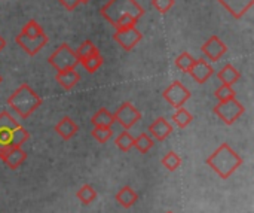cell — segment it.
I'll use <instances>...</instances> for the list:
<instances>
[{
	"label": "cell",
	"mask_w": 254,
	"mask_h": 213,
	"mask_svg": "<svg viewBox=\"0 0 254 213\" xmlns=\"http://www.w3.org/2000/svg\"><path fill=\"white\" fill-rule=\"evenodd\" d=\"M101 16L116 30L134 27L143 16L144 9L135 0H109L101 9Z\"/></svg>",
	"instance_id": "6da1fadb"
},
{
	"label": "cell",
	"mask_w": 254,
	"mask_h": 213,
	"mask_svg": "<svg viewBox=\"0 0 254 213\" xmlns=\"http://www.w3.org/2000/svg\"><path fill=\"white\" fill-rule=\"evenodd\" d=\"M205 163L213 169L216 175H219V178L229 179L243 166V158L228 143H222L205 160Z\"/></svg>",
	"instance_id": "7a4b0ae2"
},
{
	"label": "cell",
	"mask_w": 254,
	"mask_h": 213,
	"mask_svg": "<svg viewBox=\"0 0 254 213\" xmlns=\"http://www.w3.org/2000/svg\"><path fill=\"white\" fill-rule=\"evenodd\" d=\"M42 103V97L37 96L28 84H21L7 99V105L22 119H27L31 113H34Z\"/></svg>",
	"instance_id": "3957f363"
},
{
	"label": "cell",
	"mask_w": 254,
	"mask_h": 213,
	"mask_svg": "<svg viewBox=\"0 0 254 213\" xmlns=\"http://www.w3.org/2000/svg\"><path fill=\"white\" fill-rule=\"evenodd\" d=\"M48 63L57 70H65V69H76L79 64V58L76 52L70 48L68 43H61L48 58Z\"/></svg>",
	"instance_id": "277c9868"
},
{
	"label": "cell",
	"mask_w": 254,
	"mask_h": 213,
	"mask_svg": "<svg viewBox=\"0 0 254 213\" xmlns=\"http://www.w3.org/2000/svg\"><path fill=\"white\" fill-rule=\"evenodd\" d=\"M214 115L219 116V119H222L225 124L232 125L235 124L246 112V107L243 106V103H240L235 97L226 102H219V105L214 106L213 109Z\"/></svg>",
	"instance_id": "5b68a950"
},
{
	"label": "cell",
	"mask_w": 254,
	"mask_h": 213,
	"mask_svg": "<svg viewBox=\"0 0 254 213\" xmlns=\"http://www.w3.org/2000/svg\"><path fill=\"white\" fill-rule=\"evenodd\" d=\"M19 127L18 121L7 112L1 110L0 112V158L4 155V152L12 148V140H13V133Z\"/></svg>",
	"instance_id": "8992f818"
},
{
	"label": "cell",
	"mask_w": 254,
	"mask_h": 213,
	"mask_svg": "<svg viewBox=\"0 0 254 213\" xmlns=\"http://www.w3.org/2000/svg\"><path fill=\"white\" fill-rule=\"evenodd\" d=\"M113 115H115V122H118L125 130H129L135 122L141 119V112L131 102L122 103L121 107Z\"/></svg>",
	"instance_id": "52a82bcc"
},
{
	"label": "cell",
	"mask_w": 254,
	"mask_h": 213,
	"mask_svg": "<svg viewBox=\"0 0 254 213\" xmlns=\"http://www.w3.org/2000/svg\"><path fill=\"white\" fill-rule=\"evenodd\" d=\"M164 99L168 102V105L174 109L182 107L189 99H190V91L180 82L174 81L165 91H164Z\"/></svg>",
	"instance_id": "ba28073f"
},
{
	"label": "cell",
	"mask_w": 254,
	"mask_h": 213,
	"mask_svg": "<svg viewBox=\"0 0 254 213\" xmlns=\"http://www.w3.org/2000/svg\"><path fill=\"white\" fill-rule=\"evenodd\" d=\"M113 39L121 45L122 49L125 51H131L141 39H143V34L141 31L134 25V27H128V28H119L115 31L113 34Z\"/></svg>",
	"instance_id": "9c48e42d"
},
{
	"label": "cell",
	"mask_w": 254,
	"mask_h": 213,
	"mask_svg": "<svg viewBox=\"0 0 254 213\" xmlns=\"http://www.w3.org/2000/svg\"><path fill=\"white\" fill-rule=\"evenodd\" d=\"M15 42L22 48L24 52H27L28 55H36L40 49L45 48V45L48 43V36L43 33L37 37H28V36H24V34H18L15 36Z\"/></svg>",
	"instance_id": "30bf717a"
},
{
	"label": "cell",
	"mask_w": 254,
	"mask_h": 213,
	"mask_svg": "<svg viewBox=\"0 0 254 213\" xmlns=\"http://www.w3.org/2000/svg\"><path fill=\"white\" fill-rule=\"evenodd\" d=\"M202 54L210 60V61H219L228 51V46L223 43V40L219 36H211L202 46H201Z\"/></svg>",
	"instance_id": "8fae6325"
},
{
	"label": "cell",
	"mask_w": 254,
	"mask_h": 213,
	"mask_svg": "<svg viewBox=\"0 0 254 213\" xmlns=\"http://www.w3.org/2000/svg\"><path fill=\"white\" fill-rule=\"evenodd\" d=\"M234 18L241 19L254 4V0H217Z\"/></svg>",
	"instance_id": "7c38bea8"
},
{
	"label": "cell",
	"mask_w": 254,
	"mask_h": 213,
	"mask_svg": "<svg viewBox=\"0 0 254 213\" xmlns=\"http://www.w3.org/2000/svg\"><path fill=\"white\" fill-rule=\"evenodd\" d=\"M192 79L196 82V84H205L214 73V69L211 64H208L205 60H196L195 64L190 67V70L188 72Z\"/></svg>",
	"instance_id": "4fadbf2b"
},
{
	"label": "cell",
	"mask_w": 254,
	"mask_h": 213,
	"mask_svg": "<svg viewBox=\"0 0 254 213\" xmlns=\"http://www.w3.org/2000/svg\"><path fill=\"white\" fill-rule=\"evenodd\" d=\"M55 79H57V82L60 84V87L63 90L70 91V90H73L79 84L80 75H79V72L76 69H65V70L57 72Z\"/></svg>",
	"instance_id": "5bb4252c"
},
{
	"label": "cell",
	"mask_w": 254,
	"mask_h": 213,
	"mask_svg": "<svg viewBox=\"0 0 254 213\" xmlns=\"http://www.w3.org/2000/svg\"><path fill=\"white\" fill-rule=\"evenodd\" d=\"M25 158H27V154H25V151L22 149V146H12V148H9V149L4 152V155L1 157V161H3L9 169L15 170V169H18V167L25 161Z\"/></svg>",
	"instance_id": "9a60e30c"
},
{
	"label": "cell",
	"mask_w": 254,
	"mask_h": 213,
	"mask_svg": "<svg viewBox=\"0 0 254 213\" xmlns=\"http://www.w3.org/2000/svg\"><path fill=\"white\" fill-rule=\"evenodd\" d=\"M149 131L152 134V137L158 142H164L171 133H173V125L165 119V118H158L155 119L150 127H149Z\"/></svg>",
	"instance_id": "2e32d148"
},
{
	"label": "cell",
	"mask_w": 254,
	"mask_h": 213,
	"mask_svg": "<svg viewBox=\"0 0 254 213\" xmlns=\"http://www.w3.org/2000/svg\"><path fill=\"white\" fill-rule=\"evenodd\" d=\"M55 131H57V134H58L61 139L70 140L71 137L76 136V133L79 131V127H77V124H76L70 116H64V118H61L60 122L55 125Z\"/></svg>",
	"instance_id": "e0dca14e"
},
{
	"label": "cell",
	"mask_w": 254,
	"mask_h": 213,
	"mask_svg": "<svg viewBox=\"0 0 254 213\" xmlns=\"http://www.w3.org/2000/svg\"><path fill=\"white\" fill-rule=\"evenodd\" d=\"M217 79H219L223 85L232 87L234 84H237V82L241 79V73H240L232 64H225V66L217 72Z\"/></svg>",
	"instance_id": "ac0fdd59"
},
{
	"label": "cell",
	"mask_w": 254,
	"mask_h": 213,
	"mask_svg": "<svg viewBox=\"0 0 254 213\" xmlns=\"http://www.w3.org/2000/svg\"><path fill=\"white\" fill-rule=\"evenodd\" d=\"M138 200V194L135 193L134 188L131 187H124L118 191L116 194V202L124 208V209H129L131 206L135 205V202Z\"/></svg>",
	"instance_id": "d6986e66"
},
{
	"label": "cell",
	"mask_w": 254,
	"mask_h": 213,
	"mask_svg": "<svg viewBox=\"0 0 254 213\" xmlns=\"http://www.w3.org/2000/svg\"><path fill=\"white\" fill-rule=\"evenodd\" d=\"M91 122L94 124V127H112L115 124V115L106 107H101L92 115Z\"/></svg>",
	"instance_id": "ffe728a7"
},
{
	"label": "cell",
	"mask_w": 254,
	"mask_h": 213,
	"mask_svg": "<svg viewBox=\"0 0 254 213\" xmlns=\"http://www.w3.org/2000/svg\"><path fill=\"white\" fill-rule=\"evenodd\" d=\"M79 63L82 64V67H83L88 73H95V72L103 66L104 60H103V55L100 54V51H97V52H94L92 55H89V57L80 60Z\"/></svg>",
	"instance_id": "44dd1931"
},
{
	"label": "cell",
	"mask_w": 254,
	"mask_h": 213,
	"mask_svg": "<svg viewBox=\"0 0 254 213\" xmlns=\"http://www.w3.org/2000/svg\"><path fill=\"white\" fill-rule=\"evenodd\" d=\"M153 145H155V140L147 133H141L140 136L134 139V146L141 154H147L153 148Z\"/></svg>",
	"instance_id": "7402d4cb"
},
{
	"label": "cell",
	"mask_w": 254,
	"mask_h": 213,
	"mask_svg": "<svg viewBox=\"0 0 254 213\" xmlns=\"http://www.w3.org/2000/svg\"><path fill=\"white\" fill-rule=\"evenodd\" d=\"M192 119H193L192 113H190L188 109H185L183 106H182V107H179V109H177V112L173 115V121H174V124H176L177 127H180V128H186V127L192 122Z\"/></svg>",
	"instance_id": "603a6c76"
},
{
	"label": "cell",
	"mask_w": 254,
	"mask_h": 213,
	"mask_svg": "<svg viewBox=\"0 0 254 213\" xmlns=\"http://www.w3.org/2000/svg\"><path fill=\"white\" fill-rule=\"evenodd\" d=\"M77 200H80V203L83 205H91L92 202H95L97 199V191L94 190V187L91 185H83L77 193H76Z\"/></svg>",
	"instance_id": "cb8c5ba5"
},
{
	"label": "cell",
	"mask_w": 254,
	"mask_h": 213,
	"mask_svg": "<svg viewBox=\"0 0 254 213\" xmlns=\"http://www.w3.org/2000/svg\"><path fill=\"white\" fill-rule=\"evenodd\" d=\"M161 163H162V166L167 169V170H170V172H176L180 166H182V158L179 157V154H176V152H168L162 160H161Z\"/></svg>",
	"instance_id": "d4e9b609"
},
{
	"label": "cell",
	"mask_w": 254,
	"mask_h": 213,
	"mask_svg": "<svg viewBox=\"0 0 254 213\" xmlns=\"http://www.w3.org/2000/svg\"><path fill=\"white\" fill-rule=\"evenodd\" d=\"M21 34L28 36V37H37L40 34H43V28L42 25L36 21V19H30L25 22V25L21 30Z\"/></svg>",
	"instance_id": "484cf974"
},
{
	"label": "cell",
	"mask_w": 254,
	"mask_h": 213,
	"mask_svg": "<svg viewBox=\"0 0 254 213\" xmlns=\"http://www.w3.org/2000/svg\"><path fill=\"white\" fill-rule=\"evenodd\" d=\"M115 145H116L122 152H128V151L134 146V137H132L128 131H122V133L116 137Z\"/></svg>",
	"instance_id": "4316f807"
},
{
	"label": "cell",
	"mask_w": 254,
	"mask_h": 213,
	"mask_svg": "<svg viewBox=\"0 0 254 213\" xmlns=\"http://www.w3.org/2000/svg\"><path fill=\"white\" fill-rule=\"evenodd\" d=\"M195 58L189 54V52H182L177 58H176V66H177V69H180V70H183V72H189L190 70V67L195 64Z\"/></svg>",
	"instance_id": "83f0119b"
},
{
	"label": "cell",
	"mask_w": 254,
	"mask_h": 213,
	"mask_svg": "<svg viewBox=\"0 0 254 213\" xmlns=\"http://www.w3.org/2000/svg\"><path fill=\"white\" fill-rule=\"evenodd\" d=\"M97 51H98V48H97L91 40H85V42L77 48L76 55H77V58H79V61H80V60H83V58H86V57L92 55V54H94V52H97Z\"/></svg>",
	"instance_id": "f1b7e54d"
},
{
	"label": "cell",
	"mask_w": 254,
	"mask_h": 213,
	"mask_svg": "<svg viewBox=\"0 0 254 213\" xmlns=\"http://www.w3.org/2000/svg\"><path fill=\"white\" fill-rule=\"evenodd\" d=\"M91 133H92V137L100 143H106L113 134L112 127H94V130Z\"/></svg>",
	"instance_id": "f546056e"
},
{
	"label": "cell",
	"mask_w": 254,
	"mask_h": 213,
	"mask_svg": "<svg viewBox=\"0 0 254 213\" xmlns=\"http://www.w3.org/2000/svg\"><path fill=\"white\" fill-rule=\"evenodd\" d=\"M214 96H216V99H217L219 102H226V100H231V99L235 97V91H234L232 87L223 85V84H222V85L216 90Z\"/></svg>",
	"instance_id": "4dcf8cb0"
},
{
	"label": "cell",
	"mask_w": 254,
	"mask_h": 213,
	"mask_svg": "<svg viewBox=\"0 0 254 213\" xmlns=\"http://www.w3.org/2000/svg\"><path fill=\"white\" fill-rule=\"evenodd\" d=\"M174 3H176V0H152L153 7L161 13H167L174 6Z\"/></svg>",
	"instance_id": "1f68e13d"
},
{
	"label": "cell",
	"mask_w": 254,
	"mask_h": 213,
	"mask_svg": "<svg viewBox=\"0 0 254 213\" xmlns=\"http://www.w3.org/2000/svg\"><path fill=\"white\" fill-rule=\"evenodd\" d=\"M60 4L64 6L67 10H74L80 4V0H60Z\"/></svg>",
	"instance_id": "d6a6232c"
},
{
	"label": "cell",
	"mask_w": 254,
	"mask_h": 213,
	"mask_svg": "<svg viewBox=\"0 0 254 213\" xmlns=\"http://www.w3.org/2000/svg\"><path fill=\"white\" fill-rule=\"evenodd\" d=\"M4 46H6V42H4V39H3V37L0 36V51H1V49H3Z\"/></svg>",
	"instance_id": "836d02e7"
},
{
	"label": "cell",
	"mask_w": 254,
	"mask_h": 213,
	"mask_svg": "<svg viewBox=\"0 0 254 213\" xmlns=\"http://www.w3.org/2000/svg\"><path fill=\"white\" fill-rule=\"evenodd\" d=\"M89 0H80V3H88Z\"/></svg>",
	"instance_id": "e575fe53"
},
{
	"label": "cell",
	"mask_w": 254,
	"mask_h": 213,
	"mask_svg": "<svg viewBox=\"0 0 254 213\" xmlns=\"http://www.w3.org/2000/svg\"><path fill=\"white\" fill-rule=\"evenodd\" d=\"M1 81H3V78H1V76H0V84H1Z\"/></svg>",
	"instance_id": "d590c367"
},
{
	"label": "cell",
	"mask_w": 254,
	"mask_h": 213,
	"mask_svg": "<svg viewBox=\"0 0 254 213\" xmlns=\"http://www.w3.org/2000/svg\"><path fill=\"white\" fill-rule=\"evenodd\" d=\"M167 213H173V212H167Z\"/></svg>",
	"instance_id": "8d00e7d4"
}]
</instances>
